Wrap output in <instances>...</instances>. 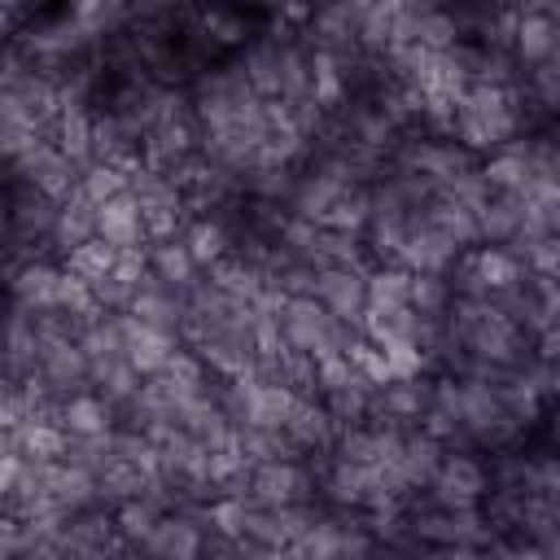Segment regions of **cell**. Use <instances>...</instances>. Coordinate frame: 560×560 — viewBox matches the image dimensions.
Listing matches in <instances>:
<instances>
[{"label": "cell", "instance_id": "6da1fadb", "mask_svg": "<svg viewBox=\"0 0 560 560\" xmlns=\"http://www.w3.org/2000/svg\"><path fill=\"white\" fill-rule=\"evenodd\" d=\"M18 35V4L13 0H0V48Z\"/></svg>", "mask_w": 560, "mask_h": 560}]
</instances>
